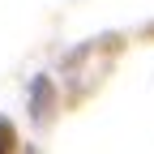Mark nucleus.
<instances>
[{"label": "nucleus", "mask_w": 154, "mask_h": 154, "mask_svg": "<svg viewBox=\"0 0 154 154\" xmlns=\"http://www.w3.org/2000/svg\"><path fill=\"white\" fill-rule=\"evenodd\" d=\"M13 150V133H9V124L0 120V154H9Z\"/></svg>", "instance_id": "f257e3e1"}]
</instances>
